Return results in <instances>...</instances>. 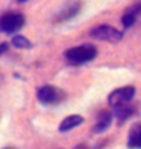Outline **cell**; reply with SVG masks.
Here are the masks:
<instances>
[{
    "instance_id": "30bf717a",
    "label": "cell",
    "mask_w": 141,
    "mask_h": 149,
    "mask_svg": "<svg viewBox=\"0 0 141 149\" xmlns=\"http://www.w3.org/2000/svg\"><path fill=\"white\" fill-rule=\"evenodd\" d=\"M83 122H85L83 116H80V114H70V116H67V117H64L61 120V123L58 126V130L61 133H66V132H68V130L80 126Z\"/></svg>"
},
{
    "instance_id": "52a82bcc",
    "label": "cell",
    "mask_w": 141,
    "mask_h": 149,
    "mask_svg": "<svg viewBox=\"0 0 141 149\" xmlns=\"http://www.w3.org/2000/svg\"><path fill=\"white\" fill-rule=\"evenodd\" d=\"M112 113H114L115 119L118 120V123L122 125L125 120H128L130 117H133L137 113V109H135V106H133L131 103H128V104H121V106L114 107L112 109Z\"/></svg>"
},
{
    "instance_id": "8fae6325",
    "label": "cell",
    "mask_w": 141,
    "mask_h": 149,
    "mask_svg": "<svg viewBox=\"0 0 141 149\" xmlns=\"http://www.w3.org/2000/svg\"><path fill=\"white\" fill-rule=\"evenodd\" d=\"M12 45L18 49H29V48L34 47V44L23 35H15L12 38Z\"/></svg>"
},
{
    "instance_id": "7c38bea8",
    "label": "cell",
    "mask_w": 141,
    "mask_h": 149,
    "mask_svg": "<svg viewBox=\"0 0 141 149\" xmlns=\"http://www.w3.org/2000/svg\"><path fill=\"white\" fill-rule=\"evenodd\" d=\"M127 12H130V13H133L135 17H138L141 15V1H137V3H134L133 6H130V7L127 9Z\"/></svg>"
},
{
    "instance_id": "3957f363",
    "label": "cell",
    "mask_w": 141,
    "mask_h": 149,
    "mask_svg": "<svg viewBox=\"0 0 141 149\" xmlns=\"http://www.w3.org/2000/svg\"><path fill=\"white\" fill-rule=\"evenodd\" d=\"M89 35L97 39V41H103V42H109V44H116L121 42L124 38V33L121 31H118L116 28L102 23V25H94L93 28L89 31Z\"/></svg>"
},
{
    "instance_id": "5bb4252c",
    "label": "cell",
    "mask_w": 141,
    "mask_h": 149,
    "mask_svg": "<svg viewBox=\"0 0 141 149\" xmlns=\"http://www.w3.org/2000/svg\"><path fill=\"white\" fill-rule=\"evenodd\" d=\"M74 149H90V146H89L87 143H80V145H77Z\"/></svg>"
},
{
    "instance_id": "277c9868",
    "label": "cell",
    "mask_w": 141,
    "mask_h": 149,
    "mask_svg": "<svg viewBox=\"0 0 141 149\" xmlns=\"http://www.w3.org/2000/svg\"><path fill=\"white\" fill-rule=\"evenodd\" d=\"M37 99L44 106H57L66 99V93L51 84H45L37 90Z\"/></svg>"
},
{
    "instance_id": "8992f818",
    "label": "cell",
    "mask_w": 141,
    "mask_h": 149,
    "mask_svg": "<svg viewBox=\"0 0 141 149\" xmlns=\"http://www.w3.org/2000/svg\"><path fill=\"white\" fill-rule=\"evenodd\" d=\"M82 10V1H71L67 6H64L55 16V22H67L73 17H76Z\"/></svg>"
},
{
    "instance_id": "6da1fadb",
    "label": "cell",
    "mask_w": 141,
    "mask_h": 149,
    "mask_svg": "<svg viewBox=\"0 0 141 149\" xmlns=\"http://www.w3.org/2000/svg\"><path fill=\"white\" fill-rule=\"evenodd\" d=\"M97 55V48L92 44H82L77 47H71L64 52V59L68 65L79 67L87 62H92Z\"/></svg>"
},
{
    "instance_id": "2e32d148",
    "label": "cell",
    "mask_w": 141,
    "mask_h": 149,
    "mask_svg": "<svg viewBox=\"0 0 141 149\" xmlns=\"http://www.w3.org/2000/svg\"><path fill=\"white\" fill-rule=\"evenodd\" d=\"M4 149H16V148H13V146H9V148H4Z\"/></svg>"
},
{
    "instance_id": "5b68a950",
    "label": "cell",
    "mask_w": 141,
    "mask_h": 149,
    "mask_svg": "<svg viewBox=\"0 0 141 149\" xmlns=\"http://www.w3.org/2000/svg\"><path fill=\"white\" fill-rule=\"evenodd\" d=\"M135 93H137V90H135L134 86H125V87L115 88L108 96V104L112 109L116 107V106H121V104H128L134 99Z\"/></svg>"
},
{
    "instance_id": "7a4b0ae2",
    "label": "cell",
    "mask_w": 141,
    "mask_h": 149,
    "mask_svg": "<svg viewBox=\"0 0 141 149\" xmlns=\"http://www.w3.org/2000/svg\"><path fill=\"white\" fill-rule=\"evenodd\" d=\"M25 15L20 12H15V10H9L4 12L0 17V28L1 32L6 35H13L18 31H20L25 26Z\"/></svg>"
},
{
    "instance_id": "9c48e42d",
    "label": "cell",
    "mask_w": 141,
    "mask_h": 149,
    "mask_svg": "<svg viewBox=\"0 0 141 149\" xmlns=\"http://www.w3.org/2000/svg\"><path fill=\"white\" fill-rule=\"evenodd\" d=\"M127 146L130 149H141V120L131 126L128 132Z\"/></svg>"
},
{
    "instance_id": "4fadbf2b",
    "label": "cell",
    "mask_w": 141,
    "mask_h": 149,
    "mask_svg": "<svg viewBox=\"0 0 141 149\" xmlns=\"http://www.w3.org/2000/svg\"><path fill=\"white\" fill-rule=\"evenodd\" d=\"M7 49H9V44H7V42H3L1 47H0V54H4Z\"/></svg>"
},
{
    "instance_id": "ba28073f",
    "label": "cell",
    "mask_w": 141,
    "mask_h": 149,
    "mask_svg": "<svg viewBox=\"0 0 141 149\" xmlns=\"http://www.w3.org/2000/svg\"><path fill=\"white\" fill-rule=\"evenodd\" d=\"M114 113L109 111V110H102L97 117H96V122H94V126H93V132L94 133H102L105 132L111 125H112V120H114Z\"/></svg>"
},
{
    "instance_id": "9a60e30c",
    "label": "cell",
    "mask_w": 141,
    "mask_h": 149,
    "mask_svg": "<svg viewBox=\"0 0 141 149\" xmlns=\"http://www.w3.org/2000/svg\"><path fill=\"white\" fill-rule=\"evenodd\" d=\"M25 1H28V0H18V3H25Z\"/></svg>"
}]
</instances>
